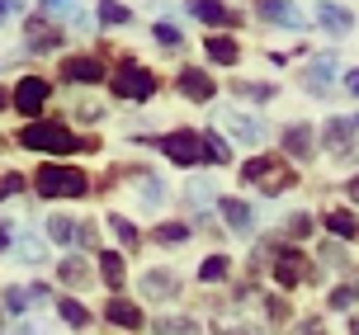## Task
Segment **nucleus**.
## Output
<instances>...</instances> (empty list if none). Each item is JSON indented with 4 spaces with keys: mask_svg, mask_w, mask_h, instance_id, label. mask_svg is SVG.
I'll return each mask as SVG.
<instances>
[{
    "mask_svg": "<svg viewBox=\"0 0 359 335\" xmlns=\"http://www.w3.org/2000/svg\"><path fill=\"white\" fill-rule=\"evenodd\" d=\"M104 317L118 321V326H128V331H137V326H142V307H137V302H128L123 293H114L109 307H104Z\"/></svg>",
    "mask_w": 359,
    "mask_h": 335,
    "instance_id": "10",
    "label": "nucleus"
},
{
    "mask_svg": "<svg viewBox=\"0 0 359 335\" xmlns=\"http://www.w3.org/2000/svg\"><path fill=\"white\" fill-rule=\"evenodd\" d=\"M142 198L147 203H161V184H156V175H142Z\"/></svg>",
    "mask_w": 359,
    "mask_h": 335,
    "instance_id": "37",
    "label": "nucleus"
},
{
    "mask_svg": "<svg viewBox=\"0 0 359 335\" xmlns=\"http://www.w3.org/2000/svg\"><path fill=\"white\" fill-rule=\"evenodd\" d=\"M10 312H24V307H29V288H10Z\"/></svg>",
    "mask_w": 359,
    "mask_h": 335,
    "instance_id": "39",
    "label": "nucleus"
},
{
    "mask_svg": "<svg viewBox=\"0 0 359 335\" xmlns=\"http://www.w3.org/2000/svg\"><path fill=\"white\" fill-rule=\"evenodd\" d=\"M227 335H232V331H227ZM236 335H260V331H251V326H236Z\"/></svg>",
    "mask_w": 359,
    "mask_h": 335,
    "instance_id": "48",
    "label": "nucleus"
},
{
    "mask_svg": "<svg viewBox=\"0 0 359 335\" xmlns=\"http://www.w3.org/2000/svg\"><path fill=\"white\" fill-rule=\"evenodd\" d=\"M184 236H189L184 222H161V227H156V241H161V246H175V241H184Z\"/></svg>",
    "mask_w": 359,
    "mask_h": 335,
    "instance_id": "30",
    "label": "nucleus"
},
{
    "mask_svg": "<svg viewBox=\"0 0 359 335\" xmlns=\"http://www.w3.org/2000/svg\"><path fill=\"white\" fill-rule=\"evenodd\" d=\"M76 0H48V15H72Z\"/></svg>",
    "mask_w": 359,
    "mask_h": 335,
    "instance_id": "41",
    "label": "nucleus"
},
{
    "mask_svg": "<svg viewBox=\"0 0 359 335\" xmlns=\"http://www.w3.org/2000/svg\"><path fill=\"white\" fill-rule=\"evenodd\" d=\"M0 142H5V137H0Z\"/></svg>",
    "mask_w": 359,
    "mask_h": 335,
    "instance_id": "51",
    "label": "nucleus"
},
{
    "mask_svg": "<svg viewBox=\"0 0 359 335\" xmlns=\"http://www.w3.org/2000/svg\"><path fill=\"white\" fill-rule=\"evenodd\" d=\"M100 274H104V283L114 288V293L123 288V260H118L114 250H100Z\"/></svg>",
    "mask_w": 359,
    "mask_h": 335,
    "instance_id": "20",
    "label": "nucleus"
},
{
    "mask_svg": "<svg viewBox=\"0 0 359 335\" xmlns=\"http://www.w3.org/2000/svg\"><path fill=\"white\" fill-rule=\"evenodd\" d=\"M86 279H90V269L81 265V260H62V283H72V288H81Z\"/></svg>",
    "mask_w": 359,
    "mask_h": 335,
    "instance_id": "32",
    "label": "nucleus"
},
{
    "mask_svg": "<svg viewBox=\"0 0 359 335\" xmlns=\"http://www.w3.org/2000/svg\"><path fill=\"white\" fill-rule=\"evenodd\" d=\"M15 255H19V260H29V265H34V260H43V246H38L34 236H19V241H15Z\"/></svg>",
    "mask_w": 359,
    "mask_h": 335,
    "instance_id": "33",
    "label": "nucleus"
},
{
    "mask_svg": "<svg viewBox=\"0 0 359 335\" xmlns=\"http://www.w3.org/2000/svg\"><path fill=\"white\" fill-rule=\"evenodd\" d=\"M326 227L336 231V236H345V241H355V236H359V222H355V212H345V208L326 212Z\"/></svg>",
    "mask_w": 359,
    "mask_h": 335,
    "instance_id": "21",
    "label": "nucleus"
},
{
    "mask_svg": "<svg viewBox=\"0 0 359 335\" xmlns=\"http://www.w3.org/2000/svg\"><path fill=\"white\" fill-rule=\"evenodd\" d=\"M24 189V175H0V198H10Z\"/></svg>",
    "mask_w": 359,
    "mask_h": 335,
    "instance_id": "36",
    "label": "nucleus"
},
{
    "mask_svg": "<svg viewBox=\"0 0 359 335\" xmlns=\"http://www.w3.org/2000/svg\"><path fill=\"white\" fill-rule=\"evenodd\" d=\"M189 10H194L203 24H236V15L227 10V5H217V0H194Z\"/></svg>",
    "mask_w": 359,
    "mask_h": 335,
    "instance_id": "18",
    "label": "nucleus"
},
{
    "mask_svg": "<svg viewBox=\"0 0 359 335\" xmlns=\"http://www.w3.org/2000/svg\"><path fill=\"white\" fill-rule=\"evenodd\" d=\"M284 146H288V156L307 160V156H312V128H307V123H293L284 132Z\"/></svg>",
    "mask_w": 359,
    "mask_h": 335,
    "instance_id": "17",
    "label": "nucleus"
},
{
    "mask_svg": "<svg viewBox=\"0 0 359 335\" xmlns=\"http://www.w3.org/2000/svg\"><path fill=\"white\" fill-rule=\"evenodd\" d=\"M109 227H114V236H118V241H123V246H142V231L133 227V222H128V217H109Z\"/></svg>",
    "mask_w": 359,
    "mask_h": 335,
    "instance_id": "27",
    "label": "nucleus"
},
{
    "mask_svg": "<svg viewBox=\"0 0 359 335\" xmlns=\"http://www.w3.org/2000/svg\"><path fill=\"white\" fill-rule=\"evenodd\" d=\"M100 19H104V24H128V19H133V10H128V5H118V0H100Z\"/></svg>",
    "mask_w": 359,
    "mask_h": 335,
    "instance_id": "29",
    "label": "nucleus"
},
{
    "mask_svg": "<svg viewBox=\"0 0 359 335\" xmlns=\"http://www.w3.org/2000/svg\"><path fill=\"white\" fill-rule=\"evenodd\" d=\"M350 137H355V123L350 118H331L326 123V146L331 151H350Z\"/></svg>",
    "mask_w": 359,
    "mask_h": 335,
    "instance_id": "19",
    "label": "nucleus"
},
{
    "mask_svg": "<svg viewBox=\"0 0 359 335\" xmlns=\"http://www.w3.org/2000/svg\"><path fill=\"white\" fill-rule=\"evenodd\" d=\"M217 208H222V217H227V227H232V231H241V236H246V231H255V212L246 208L241 198H222Z\"/></svg>",
    "mask_w": 359,
    "mask_h": 335,
    "instance_id": "12",
    "label": "nucleus"
},
{
    "mask_svg": "<svg viewBox=\"0 0 359 335\" xmlns=\"http://www.w3.org/2000/svg\"><path fill=\"white\" fill-rule=\"evenodd\" d=\"M19 10H24V0H0V24H5L10 15H19Z\"/></svg>",
    "mask_w": 359,
    "mask_h": 335,
    "instance_id": "42",
    "label": "nucleus"
},
{
    "mask_svg": "<svg viewBox=\"0 0 359 335\" xmlns=\"http://www.w3.org/2000/svg\"><path fill=\"white\" fill-rule=\"evenodd\" d=\"M208 57H213L217 67H232L236 57H241V48H236L232 38H208Z\"/></svg>",
    "mask_w": 359,
    "mask_h": 335,
    "instance_id": "23",
    "label": "nucleus"
},
{
    "mask_svg": "<svg viewBox=\"0 0 359 335\" xmlns=\"http://www.w3.org/2000/svg\"><path fill=\"white\" fill-rule=\"evenodd\" d=\"M198 279H203V283L227 279V255H208V260H203V269H198Z\"/></svg>",
    "mask_w": 359,
    "mask_h": 335,
    "instance_id": "28",
    "label": "nucleus"
},
{
    "mask_svg": "<svg viewBox=\"0 0 359 335\" xmlns=\"http://www.w3.org/2000/svg\"><path fill=\"white\" fill-rule=\"evenodd\" d=\"M322 260H326V265H345V250L331 241V246H322Z\"/></svg>",
    "mask_w": 359,
    "mask_h": 335,
    "instance_id": "40",
    "label": "nucleus"
},
{
    "mask_svg": "<svg viewBox=\"0 0 359 335\" xmlns=\"http://www.w3.org/2000/svg\"><path fill=\"white\" fill-rule=\"evenodd\" d=\"M203 156L213 160V165H227V160H232V146H227L222 137H213V132H208V137H203Z\"/></svg>",
    "mask_w": 359,
    "mask_h": 335,
    "instance_id": "26",
    "label": "nucleus"
},
{
    "mask_svg": "<svg viewBox=\"0 0 359 335\" xmlns=\"http://www.w3.org/2000/svg\"><path fill=\"white\" fill-rule=\"evenodd\" d=\"M222 123H227V132H232L236 142H265V123H260V118H246V114H227V118H222Z\"/></svg>",
    "mask_w": 359,
    "mask_h": 335,
    "instance_id": "11",
    "label": "nucleus"
},
{
    "mask_svg": "<svg viewBox=\"0 0 359 335\" xmlns=\"http://www.w3.org/2000/svg\"><path fill=\"white\" fill-rule=\"evenodd\" d=\"M355 298H359V288H336V293H331V307H355Z\"/></svg>",
    "mask_w": 359,
    "mask_h": 335,
    "instance_id": "34",
    "label": "nucleus"
},
{
    "mask_svg": "<svg viewBox=\"0 0 359 335\" xmlns=\"http://www.w3.org/2000/svg\"><path fill=\"white\" fill-rule=\"evenodd\" d=\"M232 90L241 100H274V86H255V81H236Z\"/></svg>",
    "mask_w": 359,
    "mask_h": 335,
    "instance_id": "31",
    "label": "nucleus"
},
{
    "mask_svg": "<svg viewBox=\"0 0 359 335\" xmlns=\"http://www.w3.org/2000/svg\"><path fill=\"white\" fill-rule=\"evenodd\" d=\"M303 335H322V321H307V326H303Z\"/></svg>",
    "mask_w": 359,
    "mask_h": 335,
    "instance_id": "46",
    "label": "nucleus"
},
{
    "mask_svg": "<svg viewBox=\"0 0 359 335\" xmlns=\"http://www.w3.org/2000/svg\"><path fill=\"white\" fill-rule=\"evenodd\" d=\"M331 76H336V57H317V62H312V67L303 71V86L322 95V90L331 86Z\"/></svg>",
    "mask_w": 359,
    "mask_h": 335,
    "instance_id": "15",
    "label": "nucleus"
},
{
    "mask_svg": "<svg viewBox=\"0 0 359 335\" xmlns=\"http://www.w3.org/2000/svg\"><path fill=\"white\" fill-rule=\"evenodd\" d=\"M255 10H260V19L279 24V29H307V15L298 5H288V0H260Z\"/></svg>",
    "mask_w": 359,
    "mask_h": 335,
    "instance_id": "6",
    "label": "nucleus"
},
{
    "mask_svg": "<svg viewBox=\"0 0 359 335\" xmlns=\"http://www.w3.org/2000/svg\"><path fill=\"white\" fill-rule=\"evenodd\" d=\"M269 317H274V321H284V317H288V307H284L279 298H269Z\"/></svg>",
    "mask_w": 359,
    "mask_h": 335,
    "instance_id": "43",
    "label": "nucleus"
},
{
    "mask_svg": "<svg viewBox=\"0 0 359 335\" xmlns=\"http://www.w3.org/2000/svg\"><path fill=\"white\" fill-rule=\"evenodd\" d=\"M345 90H350V95H359V71H350V76H345Z\"/></svg>",
    "mask_w": 359,
    "mask_h": 335,
    "instance_id": "44",
    "label": "nucleus"
},
{
    "mask_svg": "<svg viewBox=\"0 0 359 335\" xmlns=\"http://www.w3.org/2000/svg\"><path fill=\"white\" fill-rule=\"evenodd\" d=\"M19 146H29V151H62V156H67V151H81V146H95V142L76 137L67 123H43V118H38V123H29L19 132Z\"/></svg>",
    "mask_w": 359,
    "mask_h": 335,
    "instance_id": "1",
    "label": "nucleus"
},
{
    "mask_svg": "<svg viewBox=\"0 0 359 335\" xmlns=\"http://www.w3.org/2000/svg\"><path fill=\"white\" fill-rule=\"evenodd\" d=\"M15 335H34V331H29V326H15Z\"/></svg>",
    "mask_w": 359,
    "mask_h": 335,
    "instance_id": "49",
    "label": "nucleus"
},
{
    "mask_svg": "<svg viewBox=\"0 0 359 335\" xmlns=\"http://www.w3.org/2000/svg\"><path fill=\"white\" fill-rule=\"evenodd\" d=\"M161 151L175 160V165H198V160H208L203 156V137H198V132H184V128L161 142Z\"/></svg>",
    "mask_w": 359,
    "mask_h": 335,
    "instance_id": "4",
    "label": "nucleus"
},
{
    "mask_svg": "<svg viewBox=\"0 0 359 335\" xmlns=\"http://www.w3.org/2000/svg\"><path fill=\"white\" fill-rule=\"evenodd\" d=\"M114 95L118 100H151V90H156V76L147 67H137V62H123V67L114 71Z\"/></svg>",
    "mask_w": 359,
    "mask_h": 335,
    "instance_id": "3",
    "label": "nucleus"
},
{
    "mask_svg": "<svg viewBox=\"0 0 359 335\" xmlns=\"http://www.w3.org/2000/svg\"><path fill=\"white\" fill-rule=\"evenodd\" d=\"M90 189V179L76 165H43L38 170V194L43 198H81Z\"/></svg>",
    "mask_w": 359,
    "mask_h": 335,
    "instance_id": "2",
    "label": "nucleus"
},
{
    "mask_svg": "<svg viewBox=\"0 0 359 335\" xmlns=\"http://www.w3.org/2000/svg\"><path fill=\"white\" fill-rule=\"evenodd\" d=\"M175 86H180V95H189V100H198V104H208V100H213V81H208L198 67H184Z\"/></svg>",
    "mask_w": 359,
    "mask_h": 335,
    "instance_id": "9",
    "label": "nucleus"
},
{
    "mask_svg": "<svg viewBox=\"0 0 359 335\" xmlns=\"http://www.w3.org/2000/svg\"><path fill=\"white\" fill-rule=\"evenodd\" d=\"M57 312H62V321H67V326H76V331H81V326H90V312L76 298H62V302H57Z\"/></svg>",
    "mask_w": 359,
    "mask_h": 335,
    "instance_id": "25",
    "label": "nucleus"
},
{
    "mask_svg": "<svg viewBox=\"0 0 359 335\" xmlns=\"http://www.w3.org/2000/svg\"><path fill=\"white\" fill-rule=\"evenodd\" d=\"M142 293L151 302H170L180 293V279L170 274V269H147V274H142Z\"/></svg>",
    "mask_w": 359,
    "mask_h": 335,
    "instance_id": "8",
    "label": "nucleus"
},
{
    "mask_svg": "<svg viewBox=\"0 0 359 335\" xmlns=\"http://www.w3.org/2000/svg\"><path fill=\"white\" fill-rule=\"evenodd\" d=\"M350 335H359V317H355V321H350Z\"/></svg>",
    "mask_w": 359,
    "mask_h": 335,
    "instance_id": "50",
    "label": "nucleus"
},
{
    "mask_svg": "<svg viewBox=\"0 0 359 335\" xmlns=\"http://www.w3.org/2000/svg\"><path fill=\"white\" fill-rule=\"evenodd\" d=\"M317 24H326L331 34H350V29H355V15L341 10V5H331V0H322V5H317Z\"/></svg>",
    "mask_w": 359,
    "mask_h": 335,
    "instance_id": "13",
    "label": "nucleus"
},
{
    "mask_svg": "<svg viewBox=\"0 0 359 335\" xmlns=\"http://www.w3.org/2000/svg\"><path fill=\"white\" fill-rule=\"evenodd\" d=\"M62 34H67V29H53V24H34V34H29V48H34V53H48V48H57V43H62Z\"/></svg>",
    "mask_w": 359,
    "mask_h": 335,
    "instance_id": "22",
    "label": "nucleus"
},
{
    "mask_svg": "<svg viewBox=\"0 0 359 335\" xmlns=\"http://www.w3.org/2000/svg\"><path fill=\"white\" fill-rule=\"evenodd\" d=\"M156 43H165V48H180V29H175V24H156Z\"/></svg>",
    "mask_w": 359,
    "mask_h": 335,
    "instance_id": "35",
    "label": "nucleus"
},
{
    "mask_svg": "<svg viewBox=\"0 0 359 335\" xmlns=\"http://www.w3.org/2000/svg\"><path fill=\"white\" fill-rule=\"evenodd\" d=\"M307 231H312V217H307V212H298V217L288 222V236H307Z\"/></svg>",
    "mask_w": 359,
    "mask_h": 335,
    "instance_id": "38",
    "label": "nucleus"
},
{
    "mask_svg": "<svg viewBox=\"0 0 359 335\" xmlns=\"http://www.w3.org/2000/svg\"><path fill=\"white\" fill-rule=\"evenodd\" d=\"M274 279L284 283V288H293V283L303 279V255H298V250H284V255L274 260Z\"/></svg>",
    "mask_w": 359,
    "mask_h": 335,
    "instance_id": "16",
    "label": "nucleus"
},
{
    "mask_svg": "<svg viewBox=\"0 0 359 335\" xmlns=\"http://www.w3.org/2000/svg\"><path fill=\"white\" fill-rule=\"evenodd\" d=\"M62 76L76 81V86H100L104 81V67H100V57H67L62 62Z\"/></svg>",
    "mask_w": 359,
    "mask_h": 335,
    "instance_id": "7",
    "label": "nucleus"
},
{
    "mask_svg": "<svg viewBox=\"0 0 359 335\" xmlns=\"http://www.w3.org/2000/svg\"><path fill=\"white\" fill-rule=\"evenodd\" d=\"M76 231H81V227H76L72 217H48V236H53L57 246H72V241H76Z\"/></svg>",
    "mask_w": 359,
    "mask_h": 335,
    "instance_id": "24",
    "label": "nucleus"
},
{
    "mask_svg": "<svg viewBox=\"0 0 359 335\" xmlns=\"http://www.w3.org/2000/svg\"><path fill=\"white\" fill-rule=\"evenodd\" d=\"M279 170H284L279 160H269V156H255V160H246V165H241V179H246V184H260V189H265V184H269L274 175H279Z\"/></svg>",
    "mask_w": 359,
    "mask_h": 335,
    "instance_id": "14",
    "label": "nucleus"
},
{
    "mask_svg": "<svg viewBox=\"0 0 359 335\" xmlns=\"http://www.w3.org/2000/svg\"><path fill=\"white\" fill-rule=\"evenodd\" d=\"M10 100H15V95H10V90L0 86V109H10Z\"/></svg>",
    "mask_w": 359,
    "mask_h": 335,
    "instance_id": "47",
    "label": "nucleus"
},
{
    "mask_svg": "<svg viewBox=\"0 0 359 335\" xmlns=\"http://www.w3.org/2000/svg\"><path fill=\"white\" fill-rule=\"evenodd\" d=\"M345 194H350V198H355V203H359V175L350 179V184H345Z\"/></svg>",
    "mask_w": 359,
    "mask_h": 335,
    "instance_id": "45",
    "label": "nucleus"
},
{
    "mask_svg": "<svg viewBox=\"0 0 359 335\" xmlns=\"http://www.w3.org/2000/svg\"><path fill=\"white\" fill-rule=\"evenodd\" d=\"M48 95H53V86H48L43 76H24V81L15 86V100H10V109H19V114H29V118H34L38 109L48 104Z\"/></svg>",
    "mask_w": 359,
    "mask_h": 335,
    "instance_id": "5",
    "label": "nucleus"
}]
</instances>
